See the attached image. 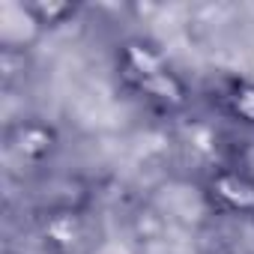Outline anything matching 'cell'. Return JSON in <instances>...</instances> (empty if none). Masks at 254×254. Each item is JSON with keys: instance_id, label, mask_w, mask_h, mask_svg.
<instances>
[{"instance_id": "52a82bcc", "label": "cell", "mask_w": 254, "mask_h": 254, "mask_svg": "<svg viewBox=\"0 0 254 254\" xmlns=\"http://www.w3.org/2000/svg\"><path fill=\"white\" fill-rule=\"evenodd\" d=\"M27 6L36 15L42 30H54V27H60V24H66L69 18L78 15V6L75 3H63V0H33V3H27Z\"/></svg>"}, {"instance_id": "6da1fadb", "label": "cell", "mask_w": 254, "mask_h": 254, "mask_svg": "<svg viewBox=\"0 0 254 254\" xmlns=\"http://www.w3.org/2000/svg\"><path fill=\"white\" fill-rule=\"evenodd\" d=\"M114 72L126 93H132L138 102H144L153 111L177 114L186 111L191 102V90L186 78L174 69L165 51L144 36L123 39L117 45Z\"/></svg>"}, {"instance_id": "5b68a950", "label": "cell", "mask_w": 254, "mask_h": 254, "mask_svg": "<svg viewBox=\"0 0 254 254\" xmlns=\"http://www.w3.org/2000/svg\"><path fill=\"white\" fill-rule=\"evenodd\" d=\"M45 30L27 3H3L0 6V48L3 54H24L33 42H39Z\"/></svg>"}, {"instance_id": "8992f818", "label": "cell", "mask_w": 254, "mask_h": 254, "mask_svg": "<svg viewBox=\"0 0 254 254\" xmlns=\"http://www.w3.org/2000/svg\"><path fill=\"white\" fill-rule=\"evenodd\" d=\"M218 111L242 129H254V81L251 78H224L215 87Z\"/></svg>"}, {"instance_id": "277c9868", "label": "cell", "mask_w": 254, "mask_h": 254, "mask_svg": "<svg viewBox=\"0 0 254 254\" xmlns=\"http://www.w3.org/2000/svg\"><path fill=\"white\" fill-rule=\"evenodd\" d=\"M6 150L18 165L45 168L60 150V135L42 117H21L6 129Z\"/></svg>"}, {"instance_id": "7a4b0ae2", "label": "cell", "mask_w": 254, "mask_h": 254, "mask_svg": "<svg viewBox=\"0 0 254 254\" xmlns=\"http://www.w3.org/2000/svg\"><path fill=\"white\" fill-rule=\"evenodd\" d=\"M209 212L221 218H254V174L242 162L212 165L200 183Z\"/></svg>"}, {"instance_id": "3957f363", "label": "cell", "mask_w": 254, "mask_h": 254, "mask_svg": "<svg viewBox=\"0 0 254 254\" xmlns=\"http://www.w3.org/2000/svg\"><path fill=\"white\" fill-rule=\"evenodd\" d=\"M36 233L48 254H87L96 242L93 215L72 203L45 209L36 221Z\"/></svg>"}]
</instances>
